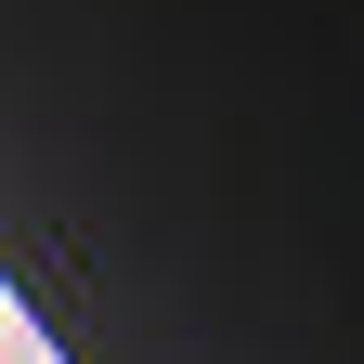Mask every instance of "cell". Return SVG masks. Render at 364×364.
<instances>
[{
  "label": "cell",
  "instance_id": "cell-1",
  "mask_svg": "<svg viewBox=\"0 0 364 364\" xmlns=\"http://www.w3.org/2000/svg\"><path fill=\"white\" fill-rule=\"evenodd\" d=\"M0 364H65V351H53V338H39V326H26V312H0Z\"/></svg>",
  "mask_w": 364,
  "mask_h": 364
}]
</instances>
